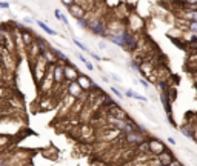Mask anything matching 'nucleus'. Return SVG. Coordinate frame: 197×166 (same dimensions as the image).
Listing matches in <instances>:
<instances>
[{"mask_svg": "<svg viewBox=\"0 0 197 166\" xmlns=\"http://www.w3.org/2000/svg\"><path fill=\"white\" fill-rule=\"evenodd\" d=\"M31 65V71H33V77H34V82H36V85L39 86L40 85V82H42V79L45 77V74H46V69H48V62L43 59V56H39L34 62H31L29 63Z\"/></svg>", "mask_w": 197, "mask_h": 166, "instance_id": "1", "label": "nucleus"}, {"mask_svg": "<svg viewBox=\"0 0 197 166\" xmlns=\"http://www.w3.org/2000/svg\"><path fill=\"white\" fill-rule=\"evenodd\" d=\"M143 140H146V134L140 132V131H131L125 134V143L130 146H137L139 143H142Z\"/></svg>", "mask_w": 197, "mask_h": 166, "instance_id": "2", "label": "nucleus"}, {"mask_svg": "<svg viewBox=\"0 0 197 166\" xmlns=\"http://www.w3.org/2000/svg\"><path fill=\"white\" fill-rule=\"evenodd\" d=\"M148 145H150V154L154 155V157L159 155L160 152H163L165 149H168L163 141L156 138V137H148Z\"/></svg>", "mask_w": 197, "mask_h": 166, "instance_id": "3", "label": "nucleus"}, {"mask_svg": "<svg viewBox=\"0 0 197 166\" xmlns=\"http://www.w3.org/2000/svg\"><path fill=\"white\" fill-rule=\"evenodd\" d=\"M128 28L131 32H137V31H142L145 28V22L140 15L137 14H130L128 15Z\"/></svg>", "mask_w": 197, "mask_h": 166, "instance_id": "4", "label": "nucleus"}, {"mask_svg": "<svg viewBox=\"0 0 197 166\" xmlns=\"http://www.w3.org/2000/svg\"><path fill=\"white\" fill-rule=\"evenodd\" d=\"M66 94L76 97V99H83L85 97V91L80 88V85L77 83V80L74 82H66Z\"/></svg>", "mask_w": 197, "mask_h": 166, "instance_id": "5", "label": "nucleus"}, {"mask_svg": "<svg viewBox=\"0 0 197 166\" xmlns=\"http://www.w3.org/2000/svg\"><path fill=\"white\" fill-rule=\"evenodd\" d=\"M63 74H65V82H74V80H77L80 73L71 62H66V63H63Z\"/></svg>", "mask_w": 197, "mask_h": 166, "instance_id": "6", "label": "nucleus"}, {"mask_svg": "<svg viewBox=\"0 0 197 166\" xmlns=\"http://www.w3.org/2000/svg\"><path fill=\"white\" fill-rule=\"evenodd\" d=\"M53 77H54V88L62 86L65 83V74H63V65L60 62L54 63V69H53Z\"/></svg>", "mask_w": 197, "mask_h": 166, "instance_id": "7", "label": "nucleus"}, {"mask_svg": "<svg viewBox=\"0 0 197 166\" xmlns=\"http://www.w3.org/2000/svg\"><path fill=\"white\" fill-rule=\"evenodd\" d=\"M19 31H20V36H22V42H23V45H25V49H26L28 46L36 40V36L33 34V31H31L29 28H25V26H22Z\"/></svg>", "mask_w": 197, "mask_h": 166, "instance_id": "8", "label": "nucleus"}, {"mask_svg": "<svg viewBox=\"0 0 197 166\" xmlns=\"http://www.w3.org/2000/svg\"><path fill=\"white\" fill-rule=\"evenodd\" d=\"M68 12L76 19V20H79V19H83L85 15H86V9L82 6V5H79V3H72L71 6H68Z\"/></svg>", "mask_w": 197, "mask_h": 166, "instance_id": "9", "label": "nucleus"}, {"mask_svg": "<svg viewBox=\"0 0 197 166\" xmlns=\"http://www.w3.org/2000/svg\"><path fill=\"white\" fill-rule=\"evenodd\" d=\"M156 158H157L162 164H168V166H169V163L174 160L176 157H174V154H172L169 149H165L163 152H160L159 155H156Z\"/></svg>", "mask_w": 197, "mask_h": 166, "instance_id": "10", "label": "nucleus"}, {"mask_svg": "<svg viewBox=\"0 0 197 166\" xmlns=\"http://www.w3.org/2000/svg\"><path fill=\"white\" fill-rule=\"evenodd\" d=\"M54 100H51L48 96H43V99H42V102H40V106H39V111H49V109H53L54 108V103H53Z\"/></svg>", "mask_w": 197, "mask_h": 166, "instance_id": "11", "label": "nucleus"}, {"mask_svg": "<svg viewBox=\"0 0 197 166\" xmlns=\"http://www.w3.org/2000/svg\"><path fill=\"white\" fill-rule=\"evenodd\" d=\"M180 132H182L183 135H186L188 138H194V134H195L194 126L189 125V123H183V125L180 126Z\"/></svg>", "mask_w": 197, "mask_h": 166, "instance_id": "12", "label": "nucleus"}, {"mask_svg": "<svg viewBox=\"0 0 197 166\" xmlns=\"http://www.w3.org/2000/svg\"><path fill=\"white\" fill-rule=\"evenodd\" d=\"M80 128V138H92V134H94V129L89 126V125H82L79 126Z\"/></svg>", "mask_w": 197, "mask_h": 166, "instance_id": "13", "label": "nucleus"}, {"mask_svg": "<svg viewBox=\"0 0 197 166\" xmlns=\"http://www.w3.org/2000/svg\"><path fill=\"white\" fill-rule=\"evenodd\" d=\"M36 23H37V26H39V28H42L46 34H49V36H57V32H56L53 28H49L48 23H45V22H42V20H36Z\"/></svg>", "mask_w": 197, "mask_h": 166, "instance_id": "14", "label": "nucleus"}, {"mask_svg": "<svg viewBox=\"0 0 197 166\" xmlns=\"http://www.w3.org/2000/svg\"><path fill=\"white\" fill-rule=\"evenodd\" d=\"M72 42H74V45H77V46H79V48H80V49H82V51H86V53H88V54H89V53H91V51H89V49H88V48H86V45H83V43H82V42H80V40H77V39H76V37H74V39H72Z\"/></svg>", "mask_w": 197, "mask_h": 166, "instance_id": "15", "label": "nucleus"}, {"mask_svg": "<svg viewBox=\"0 0 197 166\" xmlns=\"http://www.w3.org/2000/svg\"><path fill=\"white\" fill-rule=\"evenodd\" d=\"M111 92L114 94V96H116L117 99H123V94H122V92H120V91H119L116 86H111Z\"/></svg>", "mask_w": 197, "mask_h": 166, "instance_id": "16", "label": "nucleus"}, {"mask_svg": "<svg viewBox=\"0 0 197 166\" xmlns=\"http://www.w3.org/2000/svg\"><path fill=\"white\" fill-rule=\"evenodd\" d=\"M133 99H136V100H140V102H148V99H146L145 96H140V94H137V92H134Z\"/></svg>", "mask_w": 197, "mask_h": 166, "instance_id": "17", "label": "nucleus"}, {"mask_svg": "<svg viewBox=\"0 0 197 166\" xmlns=\"http://www.w3.org/2000/svg\"><path fill=\"white\" fill-rule=\"evenodd\" d=\"M60 2L63 3V6H66V8H68V6H71L72 3H76V0H60Z\"/></svg>", "mask_w": 197, "mask_h": 166, "instance_id": "18", "label": "nucleus"}, {"mask_svg": "<svg viewBox=\"0 0 197 166\" xmlns=\"http://www.w3.org/2000/svg\"><path fill=\"white\" fill-rule=\"evenodd\" d=\"M139 83H140L143 88H148V86H150V82H148L146 79H140V80H139Z\"/></svg>", "mask_w": 197, "mask_h": 166, "instance_id": "19", "label": "nucleus"}, {"mask_svg": "<svg viewBox=\"0 0 197 166\" xmlns=\"http://www.w3.org/2000/svg\"><path fill=\"white\" fill-rule=\"evenodd\" d=\"M0 9H9V3L8 2H0Z\"/></svg>", "mask_w": 197, "mask_h": 166, "instance_id": "20", "label": "nucleus"}, {"mask_svg": "<svg viewBox=\"0 0 197 166\" xmlns=\"http://www.w3.org/2000/svg\"><path fill=\"white\" fill-rule=\"evenodd\" d=\"M125 96H126V97H130V99H133V96H134V91H133V89H126V91H125Z\"/></svg>", "mask_w": 197, "mask_h": 166, "instance_id": "21", "label": "nucleus"}, {"mask_svg": "<svg viewBox=\"0 0 197 166\" xmlns=\"http://www.w3.org/2000/svg\"><path fill=\"white\" fill-rule=\"evenodd\" d=\"M169 166H183V164H182L179 160H176V158H174V160H172V161L169 163Z\"/></svg>", "mask_w": 197, "mask_h": 166, "instance_id": "22", "label": "nucleus"}, {"mask_svg": "<svg viewBox=\"0 0 197 166\" xmlns=\"http://www.w3.org/2000/svg\"><path fill=\"white\" fill-rule=\"evenodd\" d=\"M23 23H26V25H31V23H34V20L29 19V17H23Z\"/></svg>", "mask_w": 197, "mask_h": 166, "instance_id": "23", "label": "nucleus"}, {"mask_svg": "<svg viewBox=\"0 0 197 166\" xmlns=\"http://www.w3.org/2000/svg\"><path fill=\"white\" fill-rule=\"evenodd\" d=\"M54 15H56L57 20H60V17H62V11H60V9H54Z\"/></svg>", "mask_w": 197, "mask_h": 166, "instance_id": "24", "label": "nucleus"}, {"mask_svg": "<svg viewBox=\"0 0 197 166\" xmlns=\"http://www.w3.org/2000/svg\"><path fill=\"white\" fill-rule=\"evenodd\" d=\"M85 66H86V69H88V71H92V69H94V65H92V63H91L89 60H88V62L85 63Z\"/></svg>", "mask_w": 197, "mask_h": 166, "instance_id": "25", "label": "nucleus"}, {"mask_svg": "<svg viewBox=\"0 0 197 166\" xmlns=\"http://www.w3.org/2000/svg\"><path fill=\"white\" fill-rule=\"evenodd\" d=\"M0 97H2V99H3V97H6V89H5L3 86L0 88Z\"/></svg>", "mask_w": 197, "mask_h": 166, "instance_id": "26", "label": "nucleus"}, {"mask_svg": "<svg viewBox=\"0 0 197 166\" xmlns=\"http://www.w3.org/2000/svg\"><path fill=\"white\" fill-rule=\"evenodd\" d=\"M77 57H79V59H80V62H82V63H83V65H85V63H86V62H88V60H86V57H85V56H82V54H80V53H79V54H77Z\"/></svg>", "mask_w": 197, "mask_h": 166, "instance_id": "27", "label": "nucleus"}, {"mask_svg": "<svg viewBox=\"0 0 197 166\" xmlns=\"http://www.w3.org/2000/svg\"><path fill=\"white\" fill-rule=\"evenodd\" d=\"M89 54H91V57H92V59H95V60H98V62L102 60V59H100V56H97L95 53H89Z\"/></svg>", "mask_w": 197, "mask_h": 166, "instance_id": "28", "label": "nucleus"}, {"mask_svg": "<svg viewBox=\"0 0 197 166\" xmlns=\"http://www.w3.org/2000/svg\"><path fill=\"white\" fill-rule=\"evenodd\" d=\"M98 48H100V49H105V48H106V43H103V42H98Z\"/></svg>", "mask_w": 197, "mask_h": 166, "instance_id": "29", "label": "nucleus"}, {"mask_svg": "<svg viewBox=\"0 0 197 166\" xmlns=\"http://www.w3.org/2000/svg\"><path fill=\"white\" fill-rule=\"evenodd\" d=\"M168 143H169V145H176V140L172 138V137H168Z\"/></svg>", "mask_w": 197, "mask_h": 166, "instance_id": "30", "label": "nucleus"}, {"mask_svg": "<svg viewBox=\"0 0 197 166\" xmlns=\"http://www.w3.org/2000/svg\"><path fill=\"white\" fill-rule=\"evenodd\" d=\"M111 79H112L114 82H120V79H119V76H116V74H111Z\"/></svg>", "mask_w": 197, "mask_h": 166, "instance_id": "31", "label": "nucleus"}]
</instances>
